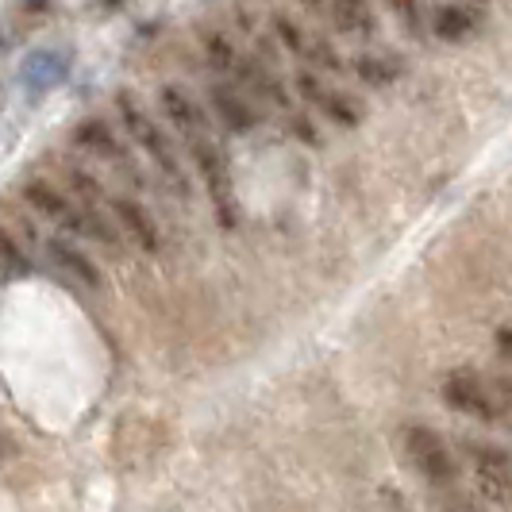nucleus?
<instances>
[{
  "instance_id": "obj_1",
  "label": "nucleus",
  "mask_w": 512,
  "mask_h": 512,
  "mask_svg": "<svg viewBox=\"0 0 512 512\" xmlns=\"http://www.w3.org/2000/svg\"><path fill=\"white\" fill-rule=\"evenodd\" d=\"M116 108H120V120H124V131L131 135V143L151 154V162L158 166L162 181L178 193L181 201H189V193H193V189H189V178H185V166H181L178 151L170 147V139L162 135V128H158L151 116L139 108V101H135L131 93H120V97H116Z\"/></svg>"
},
{
  "instance_id": "obj_2",
  "label": "nucleus",
  "mask_w": 512,
  "mask_h": 512,
  "mask_svg": "<svg viewBox=\"0 0 512 512\" xmlns=\"http://www.w3.org/2000/svg\"><path fill=\"white\" fill-rule=\"evenodd\" d=\"M397 451L409 462V470H416L428 486L451 489L459 482V459L451 451V443L439 436L428 424H405L397 432Z\"/></svg>"
},
{
  "instance_id": "obj_3",
  "label": "nucleus",
  "mask_w": 512,
  "mask_h": 512,
  "mask_svg": "<svg viewBox=\"0 0 512 512\" xmlns=\"http://www.w3.org/2000/svg\"><path fill=\"white\" fill-rule=\"evenodd\" d=\"M462 462H466L470 482L482 501L497 505V509H512V451L505 443L462 439Z\"/></svg>"
},
{
  "instance_id": "obj_4",
  "label": "nucleus",
  "mask_w": 512,
  "mask_h": 512,
  "mask_svg": "<svg viewBox=\"0 0 512 512\" xmlns=\"http://www.w3.org/2000/svg\"><path fill=\"white\" fill-rule=\"evenodd\" d=\"M189 158L197 166V174L205 178L208 185V197H212V208H216V220L220 228H235L239 224V208H235V189H231V174H228V162L220 147L208 139V135H189Z\"/></svg>"
},
{
  "instance_id": "obj_5",
  "label": "nucleus",
  "mask_w": 512,
  "mask_h": 512,
  "mask_svg": "<svg viewBox=\"0 0 512 512\" xmlns=\"http://www.w3.org/2000/svg\"><path fill=\"white\" fill-rule=\"evenodd\" d=\"M443 401L455 412L470 416V420H482V424H501V409H497V397H493V382L482 378L478 370L470 366H459L451 370L443 385H439Z\"/></svg>"
},
{
  "instance_id": "obj_6",
  "label": "nucleus",
  "mask_w": 512,
  "mask_h": 512,
  "mask_svg": "<svg viewBox=\"0 0 512 512\" xmlns=\"http://www.w3.org/2000/svg\"><path fill=\"white\" fill-rule=\"evenodd\" d=\"M24 201L39 216H47L51 224H58L62 231H70V235H81V239H89V212L81 205H74L62 189H54L51 181L35 178L24 185Z\"/></svg>"
},
{
  "instance_id": "obj_7",
  "label": "nucleus",
  "mask_w": 512,
  "mask_h": 512,
  "mask_svg": "<svg viewBox=\"0 0 512 512\" xmlns=\"http://www.w3.org/2000/svg\"><path fill=\"white\" fill-rule=\"evenodd\" d=\"M66 74H70V58L51 51V47H35V51H27L20 58V85L27 89L31 101L54 93L66 81Z\"/></svg>"
},
{
  "instance_id": "obj_8",
  "label": "nucleus",
  "mask_w": 512,
  "mask_h": 512,
  "mask_svg": "<svg viewBox=\"0 0 512 512\" xmlns=\"http://www.w3.org/2000/svg\"><path fill=\"white\" fill-rule=\"evenodd\" d=\"M104 208H108V216L116 220V228L124 231L139 251H147V255H158V251H162V231H158L151 212L139 205L135 197H108Z\"/></svg>"
},
{
  "instance_id": "obj_9",
  "label": "nucleus",
  "mask_w": 512,
  "mask_h": 512,
  "mask_svg": "<svg viewBox=\"0 0 512 512\" xmlns=\"http://www.w3.org/2000/svg\"><path fill=\"white\" fill-rule=\"evenodd\" d=\"M43 251H47V258H51L54 266H58V270H62V274H66L74 285L89 289V293H101V289H104L101 266L85 255V251H77L70 239L54 235V239H47V243H43Z\"/></svg>"
},
{
  "instance_id": "obj_10",
  "label": "nucleus",
  "mask_w": 512,
  "mask_h": 512,
  "mask_svg": "<svg viewBox=\"0 0 512 512\" xmlns=\"http://www.w3.org/2000/svg\"><path fill=\"white\" fill-rule=\"evenodd\" d=\"M158 104H162L166 120H170L185 139H189V135H208V120H205V112H201V104L193 101L181 85H162V89H158Z\"/></svg>"
},
{
  "instance_id": "obj_11",
  "label": "nucleus",
  "mask_w": 512,
  "mask_h": 512,
  "mask_svg": "<svg viewBox=\"0 0 512 512\" xmlns=\"http://www.w3.org/2000/svg\"><path fill=\"white\" fill-rule=\"evenodd\" d=\"M235 81L251 93V97H258V101H270L278 104V108H289V93H285V85L278 81V74H270V66H262L258 58H239L235 62Z\"/></svg>"
},
{
  "instance_id": "obj_12",
  "label": "nucleus",
  "mask_w": 512,
  "mask_h": 512,
  "mask_svg": "<svg viewBox=\"0 0 512 512\" xmlns=\"http://www.w3.org/2000/svg\"><path fill=\"white\" fill-rule=\"evenodd\" d=\"M74 143L81 147L85 154H93L97 162H120V158H128V151H124V143H120V135L108 128L104 120H81L74 128Z\"/></svg>"
},
{
  "instance_id": "obj_13",
  "label": "nucleus",
  "mask_w": 512,
  "mask_h": 512,
  "mask_svg": "<svg viewBox=\"0 0 512 512\" xmlns=\"http://www.w3.org/2000/svg\"><path fill=\"white\" fill-rule=\"evenodd\" d=\"M208 101L216 108V116L224 120V128L235 131V135H247V131L258 124V112L251 108V101L239 97L228 85H212V89H208Z\"/></svg>"
},
{
  "instance_id": "obj_14",
  "label": "nucleus",
  "mask_w": 512,
  "mask_h": 512,
  "mask_svg": "<svg viewBox=\"0 0 512 512\" xmlns=\"http://www.w3.org/2000/svg\"><path fill=\"white\" fill-rule=\"evenodd\" d=\"M62 178H66V185H70V193L81 201V208H104L108 205L104 185L93 178V170H85L81 162H62Z\"/></svg>"
},
{
  "instance_id": "obj_15",
  "label": "nucleus",
  "mask_w": 512,
  "mask_h": 512,
  "mask_svg": "<svg viewBox=\"0 0 512 512\" xmlns=\"http://www.w3.org/2000/svg\"><path fill=\"white\" fill-rule=\"evenodd\" d=\"M328 12L343 35H370L374 31V12L366 0H328Z\"/></svg>"
},
{
  "instance_id": "obj_16",
  "label": "nucleus",
  "mask_w": 512,
  "mask_h": 512,
  "mask_svg": "<svg viewBox=\"0 0 512 512\" xmlns=\"http://www.w3.org/2000/svg\"><path fill=\"white\" fill-rule=\"evenodd\" d=\"M474 27H478V12L462 8V4H447V8H439L436 12V35L443 39V43H459V39H466Z\"/></svg>"
},
{
  "instance_id": "obj_17",
  "label": "nucleus",
  "mask_w": 512,
  "mask_h": 512,
  "mask_svg": "<svg viewBox=\"0 0 512 512\" xmlns=\"http://www.w3.org/2000/svg\"><path fill=\"white\" fill-rule=\"evenodd\" d=\"M201 47H205L208 66H212L216 74H231V70H235L239 54H235V47H231V39L224 31H201Z\"/></svg>"
},
{
  "instance_id": "obj_18",
  "label": "nucleus",
  "mask_w": 512,
  "mask_h": 512,
  "mask_svg": "<svg viewBox=\"0 0 512 512\" xmlns=\"http://www.w3.org/2000/svg\"><path fill=\"white\" fill-rule=\"evenodd\" d=\"M316 104H320V112H324L332 124H339V128H359L362 124L359 101H351V97H343V93H328V89H324V97Z\"/></svg>"
},
{
  "instance_id": "obj_19",
  "label": "nucleus",
  "mask_w": 512,
  "mask_h": 512,
  "mask_svg": "<svg viewBox=\"0 0 512 512\" xmlns=\"http://www.w3.org/2000/svg\"><path fill=\"white\" fill-rule=\"evenodd\" d=\"M355 74H359L362 85L382 89V85H389V81H393V66H389V62H382V58H374V54H362V58H355Z\"/></svg>"
},
{
  "instance_id": "obj_20",
  "label": "nucleus",
  "mask_w": 512,
  "mask_h": 512,
  "mask_svg": "<svg viewBox=\"0 0 512 512\" xmlns=\"http://www.w3.org/2000/svg\"><path fill=\"white\" fill-rule=\"evenodd\" d=\"M0 266L12 270V274H27V270H31V258L24 255V247L12 239L8 228H0Z\"/></svg>"
},
{
  "instance_id": "obj_21",
  "label": "nucleus",
  "mask_w": 512,
  "mask_h": 512,
  "mask_svg": "<svg viewBox=\"0 0 512 512\" xmlns=\"http://www.w3.org/2000/svg\"><path fill=\"white\" fill-rule=\"evenodd\" d=\"M274 35H278V39H282V47H285V51H293V54H305L308 39H305V35H301V27L293 24V20H289V16H282V12H278V16H274Z\"/></svg>"
},
{
  "instance_id": "obj_22",
  "label": "nucleus",
  "mask_w": 512,
  "mask_h": 512,
  "mask_svg": "<svg viewBox=\"0 0 512 512\" xmlns=\"http://www.w3.org/2000/svg\"><path fill=\"white\" fill-rule=\"evenodd\" d=\"M393 12H397V20L405 27H412V31H420V4L416 0H385Z\"/></svg>"
},
{
  "instance_id": "obj_23",
  "label": "nucleus",
  "mask_w": 512,
  "mask_h": 512,
  "mask_svg": "<svg viewBox=\"0 0 512 512\" xmlns=\"http://www.w3.org/2000/svg\"><path fill=\"white\" fill-rule=\"evenodd\" d=\"M493 397H497L501 420H509L512 424V378H497V382H493Z\"/></svg>"
},
{
  "instance_id": "obj_24",
  "label": "nucleus",
  "mask_w": 512,
  "mask_h": 512,
  "mask_svg": "<svg viewBox=\"0 0 512 512\" xmlns=\"http://www.w3.org/2000/svg\"><path fill=\"white\" fill-rule=\"evenodd\" d=\"M289 128H293V135H297L301 143H308V147H320V135H316V128L308 124L305 116H293V120H289Z\"/></svg>"
},
{
  "instance_id": "obj_25",
  "label": "nucleus",
  "mask_w": 512,
  "mask_h": 512,
  "mask_svg": "<svg viewBox=\"0 0 512 512\" xmlns=\"http://www.w3.org/2000/svg\"><path fill=\"white\" fill-rule=\"evenodd\" d=\"M297 89L305 93L308 101H320V97H324V85L316 81V74H301V77H297Z\"/></svg>"
},
{
  "instance_id": "obj_26",
  "label": "nucleus",
  "mask_w": 512,
  "mask_h": 512,
  "mask_svg": "<svg viewBox=\"0 0 512 512\" xmlns=\"http://www.w3.org/2000/svg\"><path fill=\"white\" fill-rule=\"evenodd\" d=\"M24 12H31V16H51L54 12V0H16Z\"/></svg>"
},
{
  "instance_id": "obj_27",
  "label": "nucleus",
  "mask_w": 512,
  "mask_h": 512,
  "mask_svg": "<svg viewBox=\"0 0 512 512\" xmlns=\"http://www.w3.org/2000/svg\"><path fill=\"white\" fill-rule=\"evenodd\" d=\"M497 355L512 366V328H501V332H497Z\"/></svg>"
},
{
  "instance_id": "obj_28",
  "label": "nucleus",
  "mask_w": 512,
  "mask_h": 512,
  "mask_svg": "<svg viewBox=\"0 0 512 512\" xmlns=\"http://www.w3.org/2000/svg\"><path fill=\"white\" fill-rule=\"evenodd\" d=\"M443 512H482L474 501H466V497H451V501H443Z\"/></svg>"
},
{
  "instance_id": "obj_29",
  "label": "nucleus",
  "mask_w": 512,
  "mask_h": 512,
  "mask_svg": "<svg viewBox=\"0 0 512 512\" xmlns=\"http://www.w3.org/2000/svg\"><path fill=\"white\" fill-rule=\"evenodd\" d=\"M8 459H16V443L8 436H0V462H8Z\"/></svg>"
},
{
  "instance_id": "obj_30",
  "label": "nucleus",
  "mask_w": 512,
  "mask_h": 512,
  "mask_svg": "<svg viewBox=\"0 0 512 512\" xmlns=\"http://www.w3.org/2000/svg\"><path fill=\"white\" fill-rule=\"evenodd\" d=\"M312 16H328V0H301Z\"/></svg>"
},
{
  "instance_id": "obj_31",
  "label": "nucleus",
  "mask_w": 512,
  "mask_h": 512,
  "mask_svg": "<svg viewBox=\"0 0 512 512\" xmlns=\"http://www.w3.org/2000/svg\"><path fill=\"white\" fill-rule=\"evenodd\" d=\"M104 8H116V4H120V0H101Z\"/></svg>"
},
{
  "instance_id": "obj_32",
  "label": "nucleus",
  "mask_w": 512,
  "mask_h": 512,
  "mask_svg": "<svg viewBox=\"0 0 512 512\" xmlns=\"http://www.w3.org/2000/svg\"><path fill=\"white\" fill-rule=\"evenodd\" d=\"M4 47H8V43H4V31H0V54H4Z\"/></svg>"
}]
</instances>
